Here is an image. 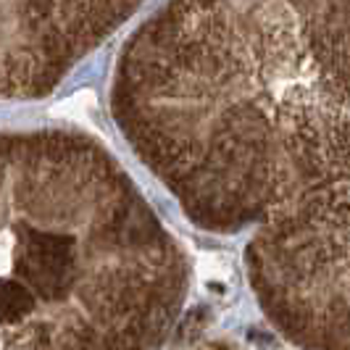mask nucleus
<instances>
[{
	"mask_svg": "<svg viewBox=\"0 0 350 350\" xmlns=\"http://www.w3.org/2000/svg\"><path fill=\"white\" fill-rule=\"evenodd\" d=\"M105 158L66 132L0 135V350H145L161 324Z\"/></svg>",
	"mask_w": 350,
	"mask_h": 350,
	"instance_id": "obj_1",
	"label": "nucleus"
},
{
	"mask_svg": "<svg viewBox=\"0 0 350 350\" xmlns=\"http://www.w3.org/2000/svg\"><path fill=\"white\" fill-rule=\"evenodd\" d=\"M129 0H0V100L37 98L108 32Z\"/></svg>",
	"mask_w": 350,
	"mask_h": 350,
	"instance_id": "obj_2",
	"label": "nucleus"
}]
</instances>
